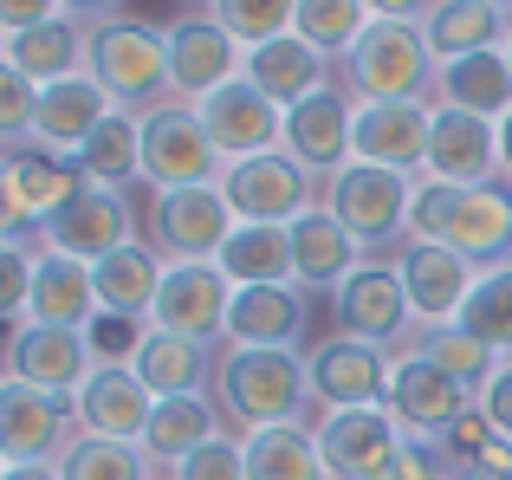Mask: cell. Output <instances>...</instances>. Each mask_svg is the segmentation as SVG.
Instances as JSON below:
<instances>
[{
    "label": "cell",
    "instance_id": "28",
    "mask_svg": "<svg viewBox=\"0 0 512 480\" xmlns=\"http://www.w3.org/2000/svg\"><path fill=\"white\" fill-rule=\"evenodd\" d=\"M214 357H221V344H201V338H182V331H143L137 357H130V370H137L143 383H150V396L163 403V396H208L214 390Z\"/></svg>",
    "mask_w": 512,
    "mask_h": 480
},
{
    "label": "cell",
    "instance_id": "48",
    "mask_svg": "<svg viewBox=\"0 0 512 480\" xmlns=\"http://www.w3.org/2000/svg\"><path fill=\"white\" fill-rule=\"evenodd\" d=\"M143 318H124V312H98L85 325V344H91V357H98V364H130V357H137V344H143Z\"/></svg>",
    "mask_w": 512,
    "mask_h": 480
},
{
    "label": "cell",
    "instance_id": "37",
    "mask_svg": "<svg viewBox=\"0 0 512 480\" xmlns=\"http://www.w3.org/2000/svg\"><path fill=\"white\" fill-rule=\"evenodd\" d=\"M247 442V480H331L318 435L305 422H279V429H253Z\"/></svg>",
    "mask_w": 512,
    "mask_h": 480
},
{
    "label": "cell",
    "instance_id": "25",
    "mask_svg": "<svg viewBox=\"0 0 512 480\" xmlns=\"http://www.w3.org/2000/svg\"><path fill=\"white\" fill-rule=\"evenodd\" d=\"M72 409H78V429L85 435L143 442V435H150V416H156V396L130 364H98L85 377V390L72 396Z\"/></svg>",
    "mask_w": 512,
    "mask_h": 480
},
{
    "label": "cell",
    "instance_id": "34",
    "mask_svg": "<svg viewBox=\"0 0 512 480\" xmlns=\"http://www.w3.org/2000/svg\"><path fill=\"white\" fill-rule=\"evenodd\" d=\"M512 33V13L493 7V0H435L422 13V39L441 65L467 59V52H500Z\"/></svg>",
    "mask_w": 512,
    "mask_h": 480
},
{
    "label": "cell",
    "instance_id": "21",
    "mask_svg": "<svg viewBox=\"0 0 512 480\" xmlns=\"http://www.w3.org/2000/svg\"><path fill=\"white\" fill-rule=\"evenodd\" d=\"M350 130H357V98L331 78L325 91H312L305 104L286 111V156L325 182V176H338L350 163Z\"/></svg>",
    "mask_w": 512,
    "mask_h": 480
},
{
    "label": "cell",
    "instance_id": "23",
    "mask_svg": "<svg viewBox=\"0 0 512 480\" xmlns=\"http://www.w3.org/2000/svg\"><path fill=\"white\" fill-rule=\"evenodd\" d=\"M305 318H312V292H305V286H234L221 344L305 351Z\"/></svg>",
    "mask_w": 512,
    "mask_h": 480
},
{
    "label": "cell",
    "instance_id": "50",
    "mask_svg": "<svg viewBox=\"0 0 512 480\" xmlns=\"http://www.w3.org/2000/svg\"><path fill=\"white\" fill-rule=\"evenodd\" d=\"M65 20L59 0H0V33H26V26H46Z\"/></svg>",
    "mask_w": 512,
    "mask_h": 480
},
{
    "label": "cell",
    "instance_id": "13",
    "mask_svg": "<svg viewBox=\"0 0 512 480\" xmlns=\"http://www.w3.org/2000/svg\"><path fill=\"white\" fill-rule=\"evenodd\" d=\"M195 117H201V130L214 137L221 163H247V156L286 150V111H279V104L266 98L247 72H240L234 85L208 91V98L195 104Z\"/></svg>",
    "mask_w": 512,
    "mask_h": 480
},
{
    "label": "cell",
    "instance_id": "57",
    "mask_svg": "<svg viewBox=\"0 0 512 480\" xmlns=\"http://www.w3.org/2000/svg\"><path fill=\"white\" fill-rule=\"evenodd\" d=\"M195 7H208V0H195Z\"/></svg>",
    "mask_w": 512,
    "mask_h": 480
},
{
    "label": "cell",
    "instance_id": "31",
    "mask_svg": "<svg viewBox=\"0 0 512 480\" xmlns=\"http://www.w3.org/2000/svg\"><path fill=\"white\" fill-rule=\"evenodd\" d=\"M247 78L279 104V111H292V104H305L312 91H325L331 78H338V65H331L318 46H305L299 33H286V39H266V46L247 52Z\"/></svg>",
    "mask_w": 512,
    "mask_h": 480
},
{
    "label": "cell",
    "instance_id": "24",
    "mask_svg": "<svg viewBox=\"0 0 512 480\" xmlns=\"http://www.w3.org/2000/svg\"><path fill=\"white\" fill-rule=\"evenodd\" d=\"M422 176L454 182V189L493 182V176H500V124H487V117H467V111H448V104H435Z\"/></svg>",
    "mask_w": 512,
    "mask_h": 480
},
{
    "label": "cell",
    "instance_id": "30",
    "mask_svg": "<svg viewBox=\"0 0 512 480\" xmlns=\"http://www.w3.org/2000/svg\"><path fill=\"white\" fill-rule=\"evenodd\" d=\"M221 429H227V416H221V403H214V390L208 396H163L156 416H150V435H143V455H150V468L169 480L195 448H208Z\"/></svg>",
    "mask_w": 512,
    "mask_h": 480
},
{
    "label": "cell",
    "instance_id": "11",
    "mask_svg": "<svg viewBox=\"0 0 512 480\" xmlns=\"http://www.w3.org/2000/svg\"><path fill=\"white\" fill-rule=\"evenodd\" d=\"M169 39V85L182 104H201L208 91L234 85L247 72V46L227 33L214 13H182V20H163Z\"/></svg>",
    "mask_w": 512,
    "mask_h": 480
},
{
    "label": "cell",
    "instance_id": "27",
    "mask_svg": "<svg viewBox=\"0 0 512 480\" xmlns=\"http://www.w3.org/2000/svg\"><path fill=\"white\" fill-rule=\"evenodd\" d=\"M98 273L72 253H52L39 247L33 260V299H26V325H65V331H85L98 318Z\"/></svg>",
    "mask_w": 512,
    "mask_h": 480
},
{
    "label": "cell",
    "instance_id": "18",
    "mask_svg": "<svg viewBox=\"0 0 512 480\" xmlns=\"http://www.w3.org/2000/svg\"><path fill=\"white\" fill-rule=\"evenodd\" d=\"M428 124H435V98L357 104V130H350V163H376V169H402V176H422V163H428Z\"/></svg>",
    "mask_w": 512,
    "mask_h": 480
},
{
    "label": "cell",
    "instance_id": "14",
    "mask_svg": "<svg viewBox=\"0 0 512 480\" xmlns=\"http://www.w3.org/2000/svg\"><path fill=\"white\" fill-rule=\"evenodd\" d=\"M312 435H318V455H325L331 480H389V461H396V448L409 442L402 422L389 416V403L318 416Z\"/></svg>",
    "mask_w": 512,
    "mask_h": 480
},
{
    "label": "cell",
    "instance_id": "33",
    "mask_svg": "<svg viewBox=\"0 0 512 480\" xmlns=\"http://www.w3.org/2000/svg\"><path fill=\"white\" fill-rule=\"evenodd\" d=\"M435 104L467 111V117H487V124L512 117V65H506V46L500 52H467V59H448L435 72Z\"/></svg>",
    "mask_w": 512,
    "mask_h": 480
},
{
    "label": "cell",
    "instance_id": "10",
    "mask_svg": "<svg viewBox=\"0 0 512 480\" xmlns=\"http://www.w3.org/2000/svg\"><path fill=\"white\" fill-rule=\"evenodd\" d=\"M130 240H143V215H137V202H130V189H98V182H91L85 195H72V202L39 228V247L72 253V260H85V266H98L104 253L130 247Z\"/></svg>",
    "mask_w": 512,
    "mask_h": 480
},
{
    "label": "cell",
    "instance_id": "16",
    "mask_svg": "<svg viewBox=\"0 0 512 480\" xmlns=\"http://www.w3.org/2000/svg\"><path fill=\"white\" fill-rule=\"evenodd\" d=\"M78 435L72 396L33 390V383H0V468L7 461H59Z\"/></svg>",
    "mask_w": 512,
    "mask_h": 480
},
{
    "label": "cell",
    "instance_id": "56",
    "mask_svg": "<svg viewBox=\"0 0 512 480\" xmlns=\"http://www.w3.org/2000/svg\"><path fill=\"white\" fill-rule=\"evenodd\" d=\"M493 7H506V13H512V0H493Z\"/></svg>",
    "mask_w": 512,
    "mask_h": 480
},
{
    "label": "cell",
    "instance_id": "44",
    "mask_svg": "<svg viewBox=\"0 0 512 480\" xmlns=\"http://www.w3.org/2000/svg\"><path fill=\"white\" fill-rule=\"evenodd\" d=\"M33 260H39V234H7L0 240V312H7V325H26Z\"/></svg>",
    "mask_w": 512,
    "mask_h": 480
},
{
    "label": "cell",
    "instance_id": "38",
    "mask_svg": "<svg viewBox=\"0 0 512 480\" xmlns=\"http://www.w3.org/2000/svg\"><path fill=\"white\" fill-rule=\"evenodd\" d=\"M78 169H85V182H98V189H137L143 182V137H137V117L117 111L111 124L98 130V137L85 143V150L72 156Z\"/></svg>",
    "mask_w": 512,
    "mask_h": 480
},
{
    "label": "cell",
    "instance_id": "36",
    "mask_svg": "<svg viewBox=\"0 0 512 480\" xmlns=\"http://www.w3.org/2000/svg\"><path fill=\"white\" fill-rule=\"evenodd\" d=\"M214 266L234 286H299V273H292V228H273V221H240L227 234V247L214 253Z\"/></svg>",
    "mask_w": 512,
    "mask_h": 480
},
{
    "label": "cell",
    "instance_id": "35",
    "mask_svg": "<svg viewBox=\"0 0 512 480\" xmlns=\"http://www.w3.org/2000/svg\"><path fill=\"white\" fill-rule=\"evenodd\" d=\"M163 253L150 247V240H130V247L104 253L91 273H98V305L104 312H124V318H143L150 325L156 312V292H163Z\"/></svg>",
    "mask_w": 512,
    "mask_h": 480
},
{
    "label": "cell",
    "instance_id": "17",
    "mask_svg": "<svg viewBox=\"0 0 512 480\" xmlns=\"http://www.w3.org/2000/svg\"><path fill=\"white\" fill-rule=\"evenodd\" d=\"M91 370H98V357H91L85 331L7 325V377L13 383H33V390H52V396H78Z\"/></svg>",
    "mask_w": 512,
    "mask_h": 480
},
{
    "label": "cell",
    "instance_id": "7",
    "mask_svg": "<svg viewBox=\"0 0 512 480\" xmlns=\"http://www.w3.org/2000/svg\"><path fill=\"white\" fill-rule=\"evenodd\" d=\"M85 189L91 182L72 156H52L39 143H7L0 150V215H7V234H39Z\"/></svg>",
    "mask_w": 512,
    "mask_h": 480
},
{
    "label": "cell",
    "instance_id": "49",
    "mask_svg": "<svg viewBox=\"0 0 512 480\" xmlns=\"http://www.w3.org/2000/svg\"><path fill=\"white\" fill-rule=\"evenodd\" d=\"M480 416H487L493 429L512 442V357H500V370L480 383Z\"/></svg>",
    "mask_w": 512,
    "mask_h": 480
},
{
    "label": "cell",
    "instance_id": "15",
    "mask_svg": "<svg viewBox=\"0 0 512 480\" xmlns=\"http://www.w3.org/2000/svg\"><path fill=\"white\" fill-rule=\"evenodd\" d=\"M227 305H234V279H227L214 260H169L150 325L156 331H182V338H201V344H221Z\"/></svg>",
    "mask_w": 512,
    "mask_h": 480
},
{
    "label": "cell",
    "instance_id": "1",
    "mask_svg": "<svg viewBox=\"0 0 512 480\" xmlns=\"http://www.w3.org/2000/svg\"><path fill=\"white\" fill-rule=\"evenodd\" d=\"M214 403L240 435L305 422L312 429V351H260V344H221L214 357Z\"/></svg>",
    "mask_w": 512,
    "mask_h": 480
},
{
    "label": "cell",
    "instance_id": "51",
    "mask_svg": "<svg viewBox=\"0 0 512 480\" xmlns=\"http://www.w3.org/2000/svg\"><path fill=\"white\" fill-rule=\"evenodd\" d=\"M370 7V20H409V26H422V13L435 7V0H363Z\"/></svg>",
    "mask_w": 512,
    "mask_h": 480
},
{
    "label": "cell",
    "instance_id": "12",
    "mask_svg": "<svg viewBox=\"0 0 512 480\" xmlns=\"http://www.w3.org/2000/svg\"><path fill=\"white\" fill-rule=\"evenodd\" d=\"M383 403H389V416L402 422V435H415V442H441V435H448L480 396L467 390V383H454L448 370H435L428 357L402 351V357H389V396H383Z\"/></svg>",
    "mask_w": 512,
    "mask_h": 480
},
{
    "label": "cell",
    "instance_id": "42",
    "mask_svg": "<svg viewBox=\"0 0 512 480\" xmlns=\"http://www.w3.org/2000/svg\"><path fill=\"white\" fill-rule=\"evenodd\" d=\"M454 325L474 331L493 357H512V266L480 273V286L467 292V305H461V318H454Z\"/></svg>",
    "mask_w": 512,
    "mask_h": 480
},
{
    "label": "cell",
    "instance_id": "4",
    "mask_svg": "<svg viewBox=\"0 0 512 480\" xmlns=\"http://www.w3.org/2000/svg\"><path fill=\"white\" fill-rule=\"evenodd\" d=\"M318 202L338 215V228L363 247V260H396L409 247V202H415V176L402 169H376V163H344L338 176H325Z\"/></svg>",
    "mask_w": 512,
    "mask_h": 480
},
{
    "label": "cell",
    "instance_id": "6",
    "mask_svg": "<svg viewBox=\"0 0 512 480\" xmlns=\"http://www.w3.org/2000/svg\"><path fill=\"white\" fill-rule=\"evenodd\" d=\"M137 137H143V189L163 195V189H195V182H221V150L214 137L201 130L195 104L169 98L156 111L137 117Z\"/></svg>",
    "mask_w": 512,
    "mask_h": 480
},
{
    "label": "cell",
    "instance_id": "39",
    "mask_svg": "<svg viewBox=\"0 0 512 480\" xmlns=\"http://www.w3.org/2000/svg\"><path fill=\"white\" fill-rule=\"evenodd\" d=\"M65 480H163L143 455V442H111V435H85L78 429L59 455Z\"/></svg>",
    "mask_w": 512,
    "mask_h": 480
},
{
    "label": "cell",
    "instance_id": "20",
    "mask_svg": "<svg viewBox=\"0 0 512 480\" xmlns=\"http://www.w3.org/2000/svg\"><path fill=\"white\" fill-rule=\"evenodd\" d=\"M389 396V357L370 351L357 338H318L312 344V409L318 416H338V409H370ZM312 416V422H318Z\"/></svg>",
    "mask_w": 512,
    "mask_h": 480
},
{
    "label": "cell",
    "instance_id": "3",
    "mask_svg": "<svg viewBox=\"0 0 512 480\" xmlns=\"http://www.w3.org/2000/svg\"><path fill=\"white\" fill-rule=\"evenodd\" d=\"M441 59L428 52L422 26L409 20H370L363 39L338 59V85L357 104H402V98H435Z\"/></svg>",
    "mask_w": 512,
    "mask_h": 480
},
{
    "label": "cell",
    "instance_id": "40",
    "mask_svg": "<svg viewBox=\"0 0 512 480\" xmlns=\"http://www.w3.org/2000/svg\"><path fill=\"white\" fill-rule=\"evenodd\" d=\"M409 351H415V357H428L435 370H448L454 383H467L474 396H480V383H487L493 370H500V357H493L487 344L474 338V331H461V325H422Z\"/></svg>",
    "mask_w": 512,
    "mask_h": 480
},
{
    "label": "cell",
    "instance_id": "19",
    "mask_svg": "<svg viewBox=\"0 0 512 480\" xmlns=\"http://www.w3.org/2000/svg\"><path fill=\"white\" fill-rule=\"evenodd\" d=\"M396 273H402V292L415 305V325H454L467 292L480 286V266L461 260L448 240H409L396 253Z\"/></svg>",
    "mask_w": 512,
    "mask_h": 480
},
{
    "label": "cell",
    "instance_id": "8",
    "mask_svg": "<svg viewBox=\"0 0 512 480\" xmlns=\"http://www.w3.org/2000/svg\"><path fill=\"white\" fill-rule=\"evenodd\" d=\"M234 208H227L221 182H195V189H163L143 202V240L163 260H214L234 234Z\"/></svg>",
    "mask_w": 512,
    "mask_h": 480
},
{
    "label": "cell",
    "instance_id": "32",
    "mask_svg": "<svg viewBox=\"0 0 512 480\" xmlns=\"http://www.w3.org/2000/svg\"><path fill=\"white\" fill-rule=\"evenodd\" d=\"M85 39L91 20H46V26H26V33H0V65L26 72L33 85H59V78L85 72Z\"/></svg>",
    "mask_w": 512,
    "mask_h": 480
},
{
    "label": "cell",
    "instance_id": "41",
    "mask_svg": "<svg viewBox=\"0 0 512 480\" xmlns=\"http://www.w3.org/2000/svg\"><path fill=\"white\" fill-rule=\"evenodd\" d=\"M363 26H370V7H363V0H299V13H292V33H299L305 46H318L331 65L363 39Z\"/></svg>",
    "mask_w": 512,
    "mask_h": 480
},
{
    "label": "cell",
    "instance_id": "46",
    "mask_svg": "<svg viewBox=\"0 0 512 480\" xmlns=\"http://www.w3.org/2000/svg\"><path fill=\"white\" fill-rule=\"evenodd\" d=\"M454 202L461 189L454 182H435V176H415V202H409V240H441L454 221Z\"/></svg>",
    "mask_w": 512,
    "mask_h": 480
},
{
    "label": "cell",
    "instance_id": "5",
    "mask_svg": "<svg viewBox=\"0 0 512 480\" xmlns=\"http://www.w3.org/2000/svg\"><path fill=\"white\" fill-rule=\"evenodd\" d=\"M331 325H338V338H357L383 357L409 351L422 325H415V305H409V292H402L396 260H363L357 273L331 292Z\"/></svg>",
    "mask_w": 512,
    "mask_h": 480
},
{
    "label": "cell",
    "instance_id": "53",
    "mask_svg": "<svg viewBox=\"0 0 512 480\" xmlns=\"http://www.w3.org/2000/svg\"><path fill=\"white\" fill-rule=\"evenodd\" d=\"M59 7L72 13V20H78V13H98V20H111V7H117V0H59Z\"/></svg>",
    "mask_w": 512,
    "mask_h": 480
},
{
    "label": "cell",
    "instance_id": "54",
    "mask_svg": "<svg viewBox=\"0 0 512 480\" xmlns=\"http://www.w3.org/2000/svg\"><path fill=\"white\" fill-rule=\"evenodd\" d=\"M500 176L512 182V117H500Z\"/></svg>",
    "mask_w": 512,
    "mask_h": 480
},
{
    "label": "cell",
    "instance_id": "43",
    "mask_svg": "<svg viewBox=\"0 0 512 480\" xmlns=\"http://www.w3.org/2000/svg\"><path fill=\"white\" fill-rule=\"evenodd\" d=\"M201 13H214V20L227 26V33L240 39V46H266V39H286L292 33V13H299V0H208Z\"/></svg>",
    "mask_w": 512,
    "mask_h": 480
},
{
    "label": "cell",
    "instance_id": "9",
    "mask_svg": "<svg viewBox=\"0 0 512 480\" xmlns=\"http://www.w3.org/2000/svg\"><path fill=\"white\" fill-rule=\"evenodd\" d=\"M221 195H227V208H234V221L292 228L305 208H318L325 182H318L305 163H292L286 150H266V156H247V163H227L221 169Z\"/></svg>",
    "mask_w": 512,
    "mask_h": 480
},
{
    "label": "cell",
    "instance_id": "29",
    "mask_svg": "<svg viewBox=\"0 0 512 480\" xmlns=\"http://www.w3.org/2000/svg\"><path fill=\"white\" fill-rule=\"evenodd\" d=\"M357 266H363V247L338 228V215L325 202L292 221V273H299L305 292H338Z\"/></svg>",
    "mask_w": 512,
    "mask_h": 480
},
{
    "label": "cell",
    "instance_id": "45",
    "mask_svg": "<svg viewBox=\"0 0 512 480\" xmlns=\"http://www.w3.org/2000/svg\"><path fill=\"white\" fill-rule=\"evenodd\" d=\"M169 480H247V442H240V429H221L208 448H195Z\"/></svg>",
    "mask_w": 512,
    "mask_h": 480
},
{
    "label": "cell",
    "instance_id": "2",
    "mask_svg": "<svg viewBox=\"0 0 512 480\" xmlns=\"http://www.w3.org/2000/svg\"><path fill=\"white\" fill-rule=\"evenodd\" d=\"M85 72L111 91L117 111L143 117L156 104L175 98L169 85V39L163 26L150 20H130V13H111V20H91V39H85Z\"/></svg>",
    "mask_w": 512,
    "mask_h": 480
},
{
    "label": "cell",
    "instance_id": "52",
    "mask_svg": "<svg viewBox=\"0 0 512 480\" xmlns=\"http://www.w3.org/2000/svg\"><path fill=\"white\" fill-rule=\"evenodd\" d=\"M0 480H65V474H59V461H7Z\"/></svg>",
    "mask_w": 512,
    "mask_h": 480
},
{
    "label": "cell",
    "instance_id": "26",
    "mask_svg": "<svg viewBox=\"0 0 512 480\" xmlns=\"http://www.w3.org/2000/svg\"><path fill=\"white\" fill-rule=\"evenodd\" d=\"M448 240L461 260H474L480 273H493V266H512V182L493 176V182H474V189H461V202H454V221H448Z\"/></svg>",
    "mask_w": 512,
    "mask_h": 480
},
{
    "label": "cell",
    "instance_id": "55",
    "mask_svg": "<svg viewBox=\"0 0 512 480\" xmlns=\"http://www.w3.org/2000/svg\"><path fill=\"white\" fill-rule=\"evenodd\" d=\"M506 65H512V33H506Z\"/></svg>",
    "mask_w": 512,
    "mask_h": 480
},
{
    "label": "cell",
    "instance_id": "22",
    "mask_svg": "<svg viewBox=\"0 0 512 480\" xmlns=\"http://www.w3.org/2000/svg\"><path fill=\"white\" fill-rule=\"evenodd\" d=\"M111 117H117L111 91L91 72H72V78H59V85H39V117H33V137L26 143H39V150H52V156H78Z\"/></svg>",
    "mask_w": 512,
    "mask_h": 480
},
{
    "label": "cell",
    "instance_id": "47",
    "mask_svg": "<svg viewBox=\"0 0 512 480\" xmlns=\"http://www.w3.org/2000/svg\"><path fill=\"white\" fill-rule=\"evenodd\" d=\"M33 117H39V85L13 65H0V137L26 143L33 137Z\"/></svg>",
    "mask_w": 512,
    "mask_h": 480
}]
</instances>
